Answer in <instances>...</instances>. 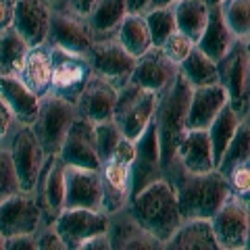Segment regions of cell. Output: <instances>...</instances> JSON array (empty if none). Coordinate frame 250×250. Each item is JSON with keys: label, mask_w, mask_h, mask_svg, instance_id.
Returning a JSON list of instances; mask_svg holds the SVG:
<instances>
[{"label": "cell", "mask_w": 250, "mask_h": 250, "mask_svg": "<svg viewBox=\"0 0 250 250\" xmlns=\"http://www.w3.org/2000/svg\"><path fill=\"white\" fill-rule=\"evenodd\" d=\"M96 0H69V6H71V13H75L77 17H88V13L92 11V6Z\"/></svg>", "instance_id": "c3c4849f"}, {"label": "cell", "mask_w": 250, "mask_h": 250, "mask_svg": "<svg viewBox=\"0 0 250 250\" xmlns=\"http://www.w3.org/2000/svg\"><path fill=\"white\" fill-rule=\"evenodd\" d=\"M175 163L182 165L184 171L200 173V171L215 169L213 148L207 129H186L175 150Z\"/></svg>", "instance_id": "603a6c76"}, {"label": "cell", "mask_w": 250, "mask_h": 250, "mask_svg": "<svg viewBox=\"0 0 250 250\" xmlns=\"http://www.w3.org/2000/svg\"><path fill=\"white\" fill-rule=\"evenodd\" d=\"M156 96H159L156 92L146 90L142 85H136L131 82L119 88L113 111V121L117 123L123 138L136 142L142 136V131L148 127V123L154 117Z\"/></svg>", "instance_id": "8992f818"}, {"label": "cell", "mask_w": 250, "mask_h": 250, "mask_svg": "<svg viewBox=\"0 0 250 250\" xmlns=\"http://www.w3.org/2000/svg\"><path fill=\"white\" fill-rule=\"evenodd\" d=\"M36 244H38V250H67L65 244H62V240L59 236V231L52 228L46 229L40 238H36Z\"/></svg>", "instance_id": "7bdbcfd3"}, {"label": "cell", "mask_w": 250, "mask_h": 250, "mask_svg": "<svg viewBox=\"0 0 250 250\" xmlns=\"http://www.w3.org/2000/svg\"><path fill=\"white\" fill-rule=\"evenodd\" d=\"M9 152H11L15 173H17V179H19L21 192H34L40 169L46 161V152L29 125H23L15 134Z\"/></svg>", "instance_id": "7c38bea8"}, {"label": "cell", "mask_w": 250, "mask_h": 250, "mask_svg": "<svg viewBox=\"0 0 250 250\" xmlns=\"http://www.w3.org/2000/svg\"><path fill=\"white\" fill-rule=\"evenodd\" d=\"M108 240H111V248H144V250H154V248H165L163 242L152 238L148 231H144L140 225L125 215V219H111L108 223Z\"/></svg>", "instance_id": "83f0119b"}, {"label": "cell", "mask_w": 250, "mask_h": 250, "mask_svg": "<svg viewBox=\"0 0 250 250\" xmlns=\"http://www.w3.org/2000/svg\"><path fill=\"white\" fill-rule=\"evenodd\" d=\"M13 115L9 111V106H6V103L2 100V96H0V138H4L6 134H9L11 125H13Z\"/></svg>", "instance_id": "bcb514c9"}, {"label": "cell", "mask_w": 250, "mask_h": 250, "mask_svg": "<svg viewBox=\"0 0 250 250\" xmlns=\"http://www.w3.org/2000/svg\"><path fill=\"white\" fill-rule=\"evenodd\" d=\"M152 0H125V9L127 13H144Z\"/></svg>", "instance_id": "681fc988"}, {"label": "cell", "mask_w": 250, "mask_h": 250, "mask_svg": "<svg viewBox=\"0 0 250 250\" xmlns=\"http://www.w3.org/2000/svg\"><path fill=\"white\" fill-rule=\"evenodd\" d=\"M125 15H127L125 0H96L85 17V23H88L94 40H100V38H111L113 34H117Z\"/></svg>", "instance_id": "f1b7e54d"}, {"label": "cell", "mask_w": 250, "mask_h": 250, "mask_svg": "<svg viewBox=\"0 0 250 250\" xmlns=\"http://www.w3.org/2000/svg\"><path fill=\"white\" fill-rule=\"evenodd\" d=\"M36 190L38 205L42 208V219L46 217L52 223L65 208V163L59 159V154H46V161L36 182Z\"/></svg>", "instance_id": "9a60e30c"}, {"label": "cell", "mask_w": 250, "mask_h": 250, "mask_svg": "<svg viewBox=\"0 0 250 250\" xmlns=\"http://www.w3.org/2000/svg\"><path fill=\"white\" fill-rule=\"evenodd\" d=\"M219 85H223L229 98V106L242 121L248 119L250 108V52L248 40H236L229 50L217 61Z\"/></svg>", "instance_id": "277c9868"}, {"label": "cell", "mask_w": 250, "mask_h": 250, "mask_svg": "<svg viewBox=\"0 0 250 250\" xmlns=\"http://www.w3.org/2000/svg\"><path fill=\"white\" fill-rule=\"evenodd\" d=\"M205 2H207V6H213V4H219L221 0H205Z\"/></svg>", "instance_id": "816d5d0a"}, {"label": "cell", "mask_w": 250, "mask_h": 250, "mask_svg": "<svg viewBox=\"0 0 250 250\" xmlns=\"http://www.w3.org/2000/svg\"><path fill=\"white\" fill-rule=\"evenodd\" d=\"M233 42H236V38H233V34L229 31L228 23L223 21L219 6L217 4L208 6L207 25H205V29H202V34H200V38L196 40L194 46L200 48L208 59H213L217 62L225 52L229 50V46Z\"/></svg>", "instance_id": "4316f807"}, {"label": "cell", "mask_w": 250, "mask_h": 250, "mask_svg": "<svg viewBox=\"0 0 250 250\" xmlns=\"http://www.w3.org/2000/svg\"><path fill=\"white\" fill-rule=\"evenodd\" d=\"M228 184L231 188V194L242 200H248V192H250V161L240 163L233 169H229V173L225 175Z\"/></svg>", "instance_id": "60d3db41"}, {"label": "cell", "mask_w": 250, "mask_h": 250, "mask_svg": "<svg viewBox=\"0 0 250 250\" xmlns=\"http://www.w3.org/2000/svg\"><path fill=\"white\" fill-rule=\"evenodd\" d=\"M108 217L104 210L96 208H62L52 221V228L59 231L67 250H82V246L92 236L108 231Z\"/></svg>", "instance_id": "9c48e42d"}, {"label": "cell", "mask_w": 250, "mask_h": 250, "mask_svg": "<svg viewBox=\"0 0 250 250\" xmlns=\"http://www.w3.org/2000/svg\"><path fill=\"white\" fill-rule=\"evenodd\" d=\"M163 173L165 171L161 165L159 136H156L154 123L150 121L142 136L136 140V156L129 165V198L156 179H161Z\"/></svg>", "instance_id": "8fae6325"}, {"label": "cell", "mask_w": 250, "mask_h": 250, "mask_svg": "<svg viewBox=\"0 0 250 250\" xmlns=\"http://www.w3.org/2000/svg\"><path fill=\"white\" fill-rule=\"evenodd\" d=\"M42 223V208L34 192H17L0 202V233L4 238L36 233Z\"/></svg>", "instance_id": "4fadbf2b"}, {"label": "cell", "mask_w": 250, "mask_h": 250, "mask_svg": "<svg viewBox=\"0 0 250 250\" xmlns=\"http://www.w3.org/2000/svg\"><path fill=\"white\" fill-rule=\"evenodd\" d=\"M44 2H48V4L52 6V4H59V2H61V0H44Z\"/></svg>", "instance_id": "db71d44e"}, {"label": "cell", "mask_w": 250, "mask_h": 250, "mask_svg": "<svg viewBox=\"0 0 250 250\" xmlns=\"http://www.w3.org/2000/svg\"><path fill=\"white\" fill-rule=\"evenodd\" d=\"M248 159H250V127H248V119H246L238 125L236 136L231 138V142L225 148L221 161L217 163L215 169L221 175H228L229 169L240 165V163H246Z\"/></svg>", "instance_id": "e575fe53"}, {"label": "cell", "mask_w": 250, "mask_h": 250, "mask_svg": "<svg viewBox=\"0 0 250 250\" xmlns=\"http://www.w3.org/2000/svg\"><path fill=\"white\" fill-rule=\"evenodd\" d=\"M52 6L44 0H17L13 13V27L19 31V36L31 46L46 44L48 34L50 11Z\"/></svg>", "instance_id": "ffe728a7"}, {"label": "cell", "mask_w": 250, "mask_h": 250, "mask_svg": "<svg viewBox=\"0 0 250 250\" xmlns=\"http://www.w3.org/2000/svg\"><path fill=\"white\" fill-rule=\"evenodd\" d=\"M17 192H21V188H19L17 173H15L13 161H11V152L0 148V202Z\"/></svg>", "instance_id": "f35d334b"}, {"label": "cell", "mask_w": 250, "mask_h": 250, "mask_svg": "<svg viewBox=\"0 0 250 250\" xmlns=\"http://www.w3.org/2000/svg\"><path fill=\"white\" fill-rule=\"evenodd\" d=\"M4 240H6V238L2 236V233H0V250H4Z\"/></svg>", "instance_id": "f5cc1de1"}, {"label": "cell", "mask_w": 250, "mask_h": 250, "mask_svg": "<svg viewBox=\"0 0 250 250\" xmlns=\"http://www.w3.org/2000/svg\"><path fill=\"white\" fill-rule=\"evenodd\" d=\"M213 228L215 240L221 250H240L248 248V231H250V217H248V200L231 196L215 210L208 219Z\"/></svg>", "instance_id": "30bf717a"}, {"label": "cell", "mask_w": 250, "mask_h": 250, "mask_svg": "<svg viewBox=\"0 0 250 250\" xmlns=\"http://www.w3.org/2000/svg\"><path fill=\"white\" fill-rule=\"evenodd\" d=\"M228 103V92L219 83L194 88L190 96V106H188L186 129H207L210 121L217 117V113Z\"/></svg>", "instance_id": "44dd1931"}, {"label": "cell", "mask_w": 250, "mask_h": 250, "mask_svg": "<svg viewBox=\"0 0 250 250\" xmlns=\"http://www.w3.org/2000/svg\"><path fill=\"white\" fill-rule=\"evenodd\" d=\"M236 40L250 38V0H221L217 4Z\"/></svg>", "instance_id": "d590c367"}, {"label": "cell", "mask_w": 250, "mask_h": 250, "mask_svg": "<svg viewBox=\"0 0 250 250\" xmlns=\"http://www.w3.org/2000/svg\"><path fill=\"white\" fill-rule=\"evenodd\" d=\"M144 19H146L148 31H150L152 46H161L171 34H173V31H177L175 15H173L171 4L152 6V9H148V13L144 15Z\"/></svg>", "instance_id": "8d00e7d4"}, {"label": "cell", "mask_w": 250, "mask_h": 250, "mask_svg": "<svg viewBox=\"0 0 250 250\" xmlns=\"http://www.w3.org/2000/svg\"><path fill=\"white\" fill-rule=\"evenodd\" d=\"M159 48L165 52V57L169 61H173L175 65L179 67V62H182L188 54H190V50L194 48V42L188 38L186 34H182V31H173L165 42H163Z\"/></svg>", "instance_id": "ab89813d"}, {"label": "cell", "mask_w": 250, "mask_h": 250, "mask_svg": "<svg viewBox=\"0 0 250 250\" xmlns=\"http://www.w3.org/2000/svg\"><path fill=\"white\" fill-rule=\"evenodd\" d=\"M4 250H38L34 233H21L4 240Z\"/></svg>", "instance_id": "ee69618b"}, {"label": "cell", "mask_w": 250, "mask_h": 250, "mask_svg": "<svg viewBox=\"0 0 250 250\" xmlns=\"http://www.w3.org/2000/svg\"><path fill=\"white\" fill-rule=\"evenodd\" d=\"M179 73L192 83V88L219 83L217 62L213 59H208L200 48H196V46H194L190 50V54L179 62Z\"/></svg>", "instance_id": "836d02e7"}, {"label": "cell", "mask_w": 250, "mask_h": 250, "mask_svg": "<svg viewBox=\"0 0 250 250\" xmlns=\"http://www.w3.org/2000/svg\"><path fill=\"white\" fill-rule=\"evenodd\" d=\"M134 156H136V142H131V140H127V138H121L119 142H117L115 150H113L108 161H117V163H121V165L129 167L131 161H134Z\"/></svg>", "instance_id": "b9f144b4"}, {"label": "cell", "mask_w": 250, "mask_h": 250, "mask_svg": "<svg viewBox=\"0 0 250 250\" xmlns=\"http://www.w3.org/2000/svg\"><path fill=\"white\" fill-rule=\"evenodd\" d=\"M171 9H173V15H175L177 31L186 34L196 44L202 29L207 25V17H208L207 2L205 0H173Z\"/></svg>", "instance_id": "f546056e"}, {"label": "cell", "mask_w": 250, "mask_h": 250, "mask_svg": "<svg viewBox=\"0 0 250 250\" xmlns=\"http://www.w3.org/2000/svg\"><path fill=\"white\" fill-rule=\"evenodd\" d=\"M50 62H52L50 92L75 104L80 92L83 90L85 82L92 75L88 54L50 46Z\"/></svg>", "instance_id": "52a82bcc"}, {"label": "cell", "mask_w": 250, "mask_h": 250, "mask_svg": "<svg viewBox=\"0 0 250 250\" xmlns=\"http://www.w3.org/2000/svg\"><path fill=\"white\" fill-rule=\"evenodd\" d=\"M117 40L129 54H134L138 59L140 54H144L152 46V38L148 31L144 13H127L121 21L119 29H117Z\"/></svg>", "instance_id": "4dcf8cb0"}, {"label": "cell", "mask_w": 250, "mask_h": 250, "mask_svg": "<svg viewBox=\"0 0 250 250\" xmlns=\"http://www.w3.org/2000/svg\"><path fill=\"white\" fill-rule=\"evenodd\" d=\"M59 159L65 165L83 167V169H100V159L96 152V140H94V123L83 117H75L69 127L62 146L59 150Z\"/></svg>", "instance_id": "5bb4252c"}, {"label": "cell", "mask_w": 250, "mask_h": 250, "mask_svg": "<svg viewBox=\"0 0 250 250\" xmlns=\"http://www.w3.org/2000/svg\"><path fill=\"white\" fill-rule=\"evenodd\" d=\"M103 210V182L100 169L65 165V208Z\"/></svg>", "instance_id": "e0dca14e"}, {"label": "cell", "mask_w": 250, "mask_h": 250, "mask_svg": "<svg viewBox=\"0 0 250 250\" xmlns=\"http://www.w3.org/2000/svg\"><path fill=\"white\" fill-rule=\"evenodd\" d=\"M240 123H242V119L228 103L221 111L217 113V117L210 121V125L207 127V134H208V140H210V148H213L215 167H217V163L221 161V156L225 152V148H228V144L231 142V138L236 136V129H238Z\"/></svg>", "instance_id": "1f68e13d"}, {"label": "cell", "mask_w": 250, "mask_h": 250, "mask_svg": "<svg viewBox=\"0 0 250 250\" xmlns=\"http://www.w3.org/2000/svg\"><path fill=\"white\" fill-rule=\"evenodd\" d=\"M121 138L123 134L119 131V127H117V123L113 119L94 125V140H96V152H98L100 163H106L111 159L115 146Z\"/></svg>", "instance_id": "74e56055"}, {"label": "cell", "mask_w": 250, "mask_h": 250, "mask_svg": "<svg viewBox=\"0 0 250 250\" xmlns=\"http://www.w3.org/2000/svg\"><path fill=\"white\" fill-rule=\"evenodd\" d=\"M192 83L182 73H175L165 88L156 96L152 123L159 136V150H161V165L163 171H169L175 165V150L186 131V117L190 106Z\"/></svg>", "instance_id": "6da1fadb"}, {"label": "cell", "mask_w": 250, "mask_h": 250, "mask_svg": "<svg viewBox=\"0 0 250 250\" xmlns=\"http://www.w3.org/2000/svg\"><path fill=\"white\" fill-rule=\"evenodd\" d=\"M117 94H119V90L111 82L92 73L75 100L77 117H83V119H88L94 125L103 121H111L115 103H117Z\"/></svg>", "instance_id": "2e32d148"}, {"label": "cell", "mask_w": 250, "mask_h": 250, "mask_svg": "<svg viewBox=\"0 0 250 250\" xmlns=\"http://www.w3.org/2000/svg\"><path fill=\"white\" fill-rule=\"evenodd\" d=\"M27 50L29 44L23 40L13 25L0 31V75L17 77Z\"/></svg>", "instance_id": "d6a6232c"}, {"label": "cell", "mask_w": 250, "mask_h": 250, "mask_svg": "<svg viewBox=\"0 0 250 250\" xmlns=\"http://www.w3.org/2000/svg\"><path fill=\"white\" fill-rule=\"evenodd\" d=\"M125 208L140 228L163 244L173 236V231L184 221L179 215L175 190L165 177L156 179L144 190L134 194Z\"/></svg>", "instance_id": "7a4b0ae2"}, {"label": "cell", "mask_w": 250, "mask_h": 250, "mask_svg": "<svg viewBox=\"0 0 250 250\" xmlns=\"http://www.w3.org/2000/svg\"><path fill=\"white\" fill-rule=\"evenodd\" d=\"M173 0H152L150 4H148V9H152V6H163V4H171Z\"/></svg>", "instance_id": "f907efd6"}, {"label": "cell", "mask_w": 250, "mask_h": 250, "mask_svg": "<svg viewBox=\"0 0 250 250\" xmlns=\"http://www.w3.org/2000/svg\"><path fill=\"white\" fill-rule=\"evenodd\" d=\"M17 0H0V31L13 25V13Z\"/></svg>", "instance_id": "f6af8a7d"}, {"label": "cell", "mask_w": 250, "mask_h": 250, "mask_svg": "<svg viewBox=\"0 0 250 250\" xmlns=\"http://www.w3.org/2000/svg\"><path fill=\"white\" fill-rule=\"evenodd\" d=\"M50 75H52L50 46L46 44L31 46L25 54V61H23L17 77L36 96H44L46 92H50Z\"/></svg>", "instance_id": "d4e9b609"}, {"label": "cell", "mask_w": 250, "mask_h": 250, "mask_svg": "<svg viewBox=\"0 0 250 250\" xmlns=\"http://www.w3.org/2000/svg\"><path fill=\"white\" fill-rule=\"evenodd\" d=\"M92 42L94 36L83 17H77L75 13H50L48 34H46V44L48 46H59V48L85 54L90 50Z\"/></svg>", "instance_id": "ac0fdd59"}, {"label": "cell", "mask_w": 250, "mask_h": 250, "mask_svg": "<svg viewBox=\"0 0 250 250\" xmlns=\"http://www.w3.org/2000/svg\"><path fill=\"white\" fill-rule=\"evenodd\" d=\"M173 190L182 219H210L215 210L231 196L228 179L217 169L200 173L182 169Z\"/></svg>", "instance_id": "3957f363"}, {"label": "cell", "mask_w": 250, "mask_h": 250, "mask_svg": "<svg viewBox=\"0 0 250 250\" xmlns=\"http://www.w3.org/2000/svg\"><path fill=\"white\" fill-rule=\"evenodd\" d=\"M177 71H179V67L165 57V52L159 46H150L144 54H140L136 59V67H134V73H131L129 82L159 94L173 80Z\"/></svg>", "instance_id": "d6986e66"}, {"label": "cell", "mask_w": 250, "mask_h": 250, "mask_svg": "<svg viewBox=\"0 0 250 250\" xmlns=\"http://www.w3.org/2000/svg\"><path fill=\"white\" fill-rule=\"evenodd\" d=\"M100 182H103V208L111 217L125 210L129 202V167L117 161H106L100 165Z\"/></svg>", "instance_id": "7402d4cb"}, {"label": "cell", "mask_w": 250, "mask_h": 250, "mask_svg": "<svg viewBox=\"0 0 250 250\" xmlns=\"http://www.w3.org/2000/svg\"><path fill=\"white\" fill-rule=\"evenodd\" d=\"M108 250L111 248V240H108V231L106 233H98V236H92L85 244L82 246V250Z\"/></svg>", "instance_id": "7dc6e473"}, {"label": "cell", "mask_w": 250, "mask_h": 250, "mask_svg": "<svg viewBox=\"0 0 250 250\" xmlns=\"http://www.w3.org/2000/svg\"><path fill=\"white\" fill-rule=\"evenodd\" d=\"M165 248L171 250H219L208 219H184Z\"/></svg>", "instance_id": "484cf974"}, {"label": "cell", "mask_w": 250, "mask_h": 250, "mask_svg": "<svg viewBox=\"0 0 250 250\" xmlns=\"http://www.w3.org/2000/svg\"><path fill=\"white\" fill-rule=\"evenodd\" d=\"M85 54H88L94 75L111 82L117 90L123 88L125 83H129L136 67V57L125 50L117 38L94 40Z\"/></svg>", "instance_id": "ba28073f"}, {"label": "cell", "mask_w": 250, "mask_h": 250, "mask_svg": "<svg viewBox=\"0 0 250 250\" xmlns=\"http://www.w3.org/2000/svg\"><path fill=\"white\" fill-rule=\"evenodd\" d=\"M75 117L77 113L73 103H69V100L61 98L52 92H46L44 96H40L38 117L29 127L36 134L38 142H40L46 154H59L62 140H65Z\"/></svg>", "instance_id": "5b68a950"}, {"label": "cell", "mask_w": 250, "mask_h": 250, "mask_svg": "<svg viewBox=\"0 0 250 250\" xmlns=\"http://www.w3.org/2000/svg\"><path fill=\"white\" fill-rule=\"evenodd\" d=\"M0 96L9 106L15 121H19L21 125H31L36 121L40 96H36L19 77L0 75Z\"/></svg>", "instance_id": "cb8c5ba5"}]
</instances>
